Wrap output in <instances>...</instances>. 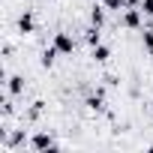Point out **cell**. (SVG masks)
I'll use <instances>...</instances> for the list:
<instances>
[{"instance_id":"15","label":"cell","mask_w":153,"mask_h":153,"mask_svg":"<svg viewBox=\"0 0 153 153\" xmlns=\"http://www.w3.org/2000/svg\"><path fill=\"white\" fill-rule=\"evenodd\" d=\"M150 108H153V105H150Z\"/></svg>"},{"instance_id":"13","label":"cell","mask_w":153,"mask_h":153,"mask_svg":"<svg viewBox=\"0 0 153 153\" xmlns=\"http://www.w3.org/2000/svg\"><path fill=\"white\" fill-rule=\"evenodd\" d=\"M141 12L144 15H153V0H141Z\"/></svg>"},{"instance_id":"12","label":"cell","mask_w":153,"mask_h":153,"mask_svg":"<svg viewBox=\"0 0 153 153\" xmlns=\"http://www.w3.org/2000/svg\"><path fill=\"white\" fill-rule=\"evenodd\" d=\"M141 42H144L147 54H153V30H144V33H141Z\"/></svg>"},{"instance_id":"4","label":"cell","mask_w":153,"mask_h":153,"mask_svg":"<svg viewBox=\"0 0 153 153\" xmlns=\"http://www.w3.org/2000/svg\"><path fill=\"white\" fill-rule=\"evenodd\" d=\"M6 90H9L12 96H18V93L24 90V78H21V75H9V78H6Z\"/></svg>"},{"instance_id":"10","label":"cell","mask_w":153,"mask_h":153,"mask_svg":"<svg viewBox=\"0 0 153 153\" xmlns=\"http://www.w3.org/2000/svg\"><path fill=\"white\" fill-rule=\"evenodd\" d=\"M57 54H60V51H57V48H54V45H51V48H45V51H42V66H51V63H54V57H57Z\"/></svg>"},{"instance_id":"7","label":"cell","mask_w":153,"mask_h":153,"mask_svg":"<svg viewBox=\"0 0 153 153\" xmlns=\"http://www.w3.org/2000/svg\"><path fill=\"white\" fill-rule=\"evenodd\" d=\"M108 57H111V48H108V45H102V42H99V45H93V60L105 63Z\"/></svg>"},{"instance_id":"8","label":"cell","mask_w":153,"mask_h":153,"mask_svg":"<svg viewBox=\"0 0 153 153\" xmlns=\"http://www.w3.org/2000/svg\"><path fill=\"white\" fill-rule=\"evenodd\" d=\"M87 105H90L93 111H102V108H105V96H102V90H96L93 96H87Z\"/></svg>"},{"instance_id":"14","label":"cell","mask_w":153,"mask_h":153,"mask_svg":"<svg viewBox=\"0 0 153 153\" xmlns=\"http://www.w3.org/2000/svg\"><path fill=\"white\" fill-rule=\"evenodd\" d=\"M126 6H141V0H126Z\"/></svg>"},{"instance_id":"2","label":"cell","mask_w":153,"mask_h":153,"mask_svg":"<svg viewBox=\"0 0 153 153\" xmlns=\"http://www.w3.org/2000/svg\"><path fill=\"white\" fill-rule=\"evenodd\" d=\"M30 150H57V144H54V138H51V135L39 132V135H33V138H30Z\"/></svg>"},{"instance_id":"5","label":"cell","mask_w":153,"mask_h":153,"mask_svg":"<svg viewBox=\"0 0 153 153\" xmlns=\"http://www.w3.org/2000/svg\"><path fill=\"white\" fill-rule=\"evenodd\" d=\"M33 27H36L33 15H30V12H24V15L18 18V30H21V33H33Z\"/></svg>"},{"instance_id":"1","label":"cell","mask_w":153,"mask_h":153,"mask_svg":"<svg viewBox=\"0 0 153 153\" xmlns=\"http://www.w3.org/2000/svg\"><path fill=\"white\" fill-rule=\"evenodd\" d=\"M51 45H54V48H57L60 54H72V51H75V39H72L69 33H57Z\"/></svg>"},{"instance_id":"3","label":"cell","mask_w":153,"mask_h":153,"mask_svg":"<svg viewBox=\"0 0 153 153\" xmlns=\"http://www.w3.org/2000/svg\"><path fill=\"white\" fill-rule=\"evenodd\" d=\"M123 27H141V9H135V6H126V12H123Z\"/></svg>"},{"instance_id":"6","label":"cell","mask_w":153,"mask_h":153,"mask_svg":"<svg viewBox=\"0 0 153 153\" xmlns=\"http://www.w3.org/2000/svg\"><path fill=\"white\" fill-rule=\"evenodd\" d=\"M84 39H87L90 45H99V42H102V27H96V24L87 27V30H84Z\"/></svg>"},{"instance_id":"9","label":"cell","mask_w":153,"mask_h":153,"mask_svg":"<svg viewBox=\"0 0 153 153\" xmlns=\"http://www.w3.org/2000/svg\"><path fill=\"white\" fill-rule=\"evenodd\" d=\"M90 21H93L96 27H102V24H105V12H102L99 6H93V9H90Z\"/></svg>"},{"instance_id":"11","label":"cell","mask_w":153,"mask_h":153,"mask_svg":"<svg viewBox=\"0 0 153 153\" xmlns=\"http://www.w3.org/2000/svg\"><path fill=\"white\" fill-rule=\"evenodd\" d=\"M105 3V9H111V12H120V9H126V0H102Z\"/></svg>"}]
</instances>
